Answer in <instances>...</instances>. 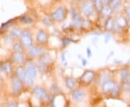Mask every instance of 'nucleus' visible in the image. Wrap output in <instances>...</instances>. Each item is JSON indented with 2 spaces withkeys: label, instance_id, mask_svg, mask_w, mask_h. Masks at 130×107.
<instances>
[{
  "label": "nucleus",
  "instance_id": "nucleus-29",
  "mask_svg": "<svg viewBox=\"0 0 130 107\" xmlns=\"http://www.w3.org/2000/svg\"><path fill=\"white\" fill-rule=\"evenodd\" d=\"M20 20L21 23L24 24H31L33 23V20L31 18L28 17V16H22L20 18Z\"/></svg>",
  "mask_w": 130,
  "mask_h": 107
},
{
  "label": "nucleus",
  "instance_id": "nucleus-37",
  "mask_svg": "<svg viewBox=\"0 0 130 107\" xmlns=\"http://www.w3.org/2000/svg\"><path fill=\"white\" fill-rule=\"evenodd\" d=\"M125 12L127 17L130 18V6H126L125 7Z\"/></svg>",
  "mask_w": 130,
  "mask_h": 107
},
{
  "label": "nucleus",
  "instance_id": "nucleus-12",
  "mask_svg": "<svg viewBox=\"0 0 130 107\" xmlns=\"http://www.w3.org/2000/svg\"><path fill=\"white\" fill-rule=\"evenodd\" d=\"M48 40V35L43 30H39L36 34V41L40 43H46Z\"/></svg>",
  "mask_w": 130,
  "mask_h": 107
},
{
  "label": "nucleus",
  "instance_id": "nucleus-32",
  "mask_svg": "<svg viewBox=\"0 0 130 107\" xmlns=\"http://www.w3.org/2000/svg\"><path fill=\"white\" fill-rule=\"evenodd\" d=\"M122 88L125 92H130V82H125L122 84Z\"/></svg>",
  "mask_w": 130,
  "mask_h": 107
},
{
  "label": "nucleus",
  "instance_id": "nucleus-7",
  "mask_svg": "<svg viewBox=\"0 0 130 107\" xmlns=\"http://www.w3.org/2000/svg\"><path fill=\"white\" fill-rule=\"evenodd\" d=\"M23 81L16 75L12 78V93L14 95H18L21 91L23 88Z\"/></svg>",
  "mask_w": 130,
  "mask_h": 107
},
{
  "label": "nucleus",
  "instance_id": "nucleus-22",
  "mask_svg": "<svg viewBox=\"0 0 130 107\" xmlns=\"http://www.w3.org/2000/svg\"><path fill=\"white\" fill-rule=\"evenodd\" d=\"M129 70L127 68H123L121 70V74H120V79H121V84L124 83L126 80L127 78L128 75H129Z\"/></svg>",
  "mask_w": 130,
  "mask_h": 107
},
{
  "label": "nucleus",
  "instance_id": "nucleus-45",
  "mask_svg": "<svg viewBox=\"0 0 130 107\" xmlns=\"http://www.w3.org/2000/svg\"><path fill=\"white\" fill-rule=\"evenodd\" d=\"M114 63H115V64H121V61H118L117 59H115V60H114Z\"/></svg>",
  "mask_w": 130,
  "mask_h": 107
},
{
  "label": "nucleus",
  "instance_id": "nucleus-24",
  "mask_svg": "<svg viewBox=\"0 0 130 107\" xmlns=\"http://www.w3.org/2000/svg\"><path fill=\"white\" fill-rule=\"evenodd\" d=\"M121 5V0H111L108 6L111 8L113 10L118 9Z\"/></svg>",
  "mask_w": 130,
  "mask_h": 107
},
{
  "label": "nucleus",
  "instance_id": "nucleus-19",
  "mask_svg": "<svg viewBox=\"0 0 130 107\" xmlns=\"http://www.w3.org/2000/svg\"><path fill=\"white\" fill-rule=\"evenodd\" d=\"M101 14H102L104 18H108L113 13V9L108 5H106V6H104L103 7V8L101 10Z\"/></svg>",
  "mask_w": 130,
  "mask_h": 107
},
{
  "label": "nucleus",
  "instance_id": "nucleus-21",
  "mask_svg": "<svg viewBox=\"0 0 130 107\" xmlns=\"http://www.w3.org/2000/svg\"><path fill=\"white\" fill-rule=\"evenodd\" d=\"M39 61L41 62L42 63H43V64L48 65L51 62V57L48 54H43L42 55L40 56Z\"/></svg>",
  "mask_w": 130,
  "mask_h": 107
},
{
  "label": "nucleus",
  "instance_id": "nucleus-5",
  "mask_svg": "<svg viewBox=\"0 0 130 107\" xmlns=\"http://www.w3.org/2000/svg\"><path fill=\"white\" fill-rule=\"evenodd\" d=\"M81 9H82V11L83 12L84 15L88 18V17L91 16L93 14L95 8H94V6H93V4L92 3V2H90V1L88 0V1L83 2L82 3Z\"/></svg>",
  "mask_w": 130,
  "mask_h": 107
},
{
  "label": "nucleus",
  "instance_id": "nucleus-6",
  "mask_svg": "<svg viewBox=\"0 0 130 107\" xmlns=\"http://www.w3.org/2000/svg\"><path fill=\"white\" fill-rule=\"evenodd\" d=\"M33 95L42 101H46L48 99V95L46 90L41 87H36L32 90Z\"/></svg>",
  "mask_w": 130,
  "mask_h": 107
},
{
  "label": "nucleus",
  "instance_id": "nucleus-23",
  "mask_svg": "<svg viewBox=\"0 0 130 107\" xmlns=\"http://www.w3.org/2000/svg\"><path fill=\"white\" fill-rule=\"evenodd\" d=\"M93 2L95 9L97 12H101L102 9L103 8V7H104V5H103V4L102 3L101 0H94Z\"/></svg>",
  "mask_w": 130,
  "mask_h": 107
},
{
  "label": "nucleus",
  "instance_id": "nucleus-41",
  "mask_svg": "<svg viewBox=\"0 0 130 107\" xmlns=\"http://www.w3.org/2000/svg\"><path fill=\"white\" fill-rule=\"evenodd\" d=\"M81 62H82V65H83V66H84V67H85V66L88 65V60L87 59H84V58H82L81 59Z\"/></svg>",
  "mask_w": 130,
  "mask_h": 107
},
{
  "label": "nucleus",
  "instance_id": "nucleus-31",
  "mask_svg": "<svg viewBox=\"0 0 130 107\" xmlns=\"http://www.w3.org/2000/svg\"><path fill=\"white\" fill-rule=\"evenodd\" d=\"M14 23V20H9L8 22L4 23L2 25V29H6V28H9L11 25H12V24Z\"/></svg>",
  "mask_w": 130,
  "mask_h": 107
},
{
  "label": "nucleus",
  "instance_id": "nucleus-20",
  "mask_svg": "<svg viewBox=\"0 0 130 107\" xmlns=\"http://www.w3.org/2000/svg\"><path fill=\"white\" fill-rule=\"evenodd\" d=\"M21 33H22V31H21V29L20 28H18V27H14L13 28L11 31H10V36L13 38H19L21 36Z\"/></svg>",
  "mask_w": 130,
  "mask_h": 107
},
{
  "label": "nucleus",
  "instance_id": "nucleus-15",
  "mask_svg": "<svg viewBox=\"0 0 130 107\" xmlns=\"http://www.w3.org/2000/svg\"><path fill=\"white\" fill-rule=\"evenodd\" d=\"M2 72L6 75H9L12 73V66L10 62L7 61V62H3L2 64Z\"/></svg>",
  "mask_w": 130,
  "mask_h": 107
},
{
  "label": "nucleus",
  "instance_id": "nucleus-27",
  "mask_svg": "<svg viewBox=\"0 0 130 107\" xmlns=\"http://www.w3.org/2000/svg\"><path fill=\"white\" fill-rule=\"evenodd\" d=\"M120 90H121V88H120V86L119 85H115L114 87H113V88L112 89L111 91L110 92L111 93V95L113 97H116L117 96H119V93H120Z\"/></svg>",
  "mask_w": 130,
  "mask_h": 107
},
{
  "label": "nucleus",
  "instance_id": "nucleus-46",
  "mask_svg": "<svg viewBox=\"0 0 130 107\" xmlns=\"http://www.w3.org/2000/svg\"><path fill=\"white\" fill-rule=\"evenodd\" d=\"M2 72V64H0V72Z\"/></svg>",
  "mask_w": 130,
  "mask_h": 107
},
{
  "label": "nucleus",
  "instance_id": "nucleus-3",
  "mask_svg": "<svg viewBox=\"0 0 130 107\" xmlns=\"http://www.w3.org/2000/svg\"><path fill=\"white\" fill-rule=\"evenodd\" d=\"M71 16L72 19V23L75 28H81L83 27L85 20L78 12H77V11L74 8L71 9Z\"/></svg>",
  "mask_w": 130,
  "mask_h": 107
},
{
  "label": "nucleus",
  "instance_id": "nucleus-2",
  "mask_svg": "<svg viewBox=\"0 0 130 107\" xmlns=\"http://www.w3.org/2000/svg\"><path fill=\"white\" fill-rule=\"evenodd\" d=\"M20 38V43L25 48L28 49L29 47L32 46V35L28 30H24L23 31H22Z\"/></svg>",
  "mask_w": 130,
  "mask_h": 107
},
{
  "label": "nucleus",
  "instance_id": "nucleus-8",
  "mask_svg": "<svg viewBox=\"0 0 130 107\" xmlns=\"http://www.w3.org/2000/svg\"><path fill=\"white\" fill-rule=\"evenodd\" d=\"M86 94L85 92L83 90L80 88L74 89V90H72V92L71 93V97L72 99L74 101V102H80L83 100L85 97Z\"/></svg>",
  "mask_w": 130,
  "mask_h": 107
},
{
  "label": "nucleus",
  "instance_id": "nucleus-49",
  "mask_svg": "<svg viewBox=\"0 0 130 107\" xmlns=\"http://www.w3.org/2000/svg\"><path fill=\"white\" fill-rule=\"evenodd\" d=\"M89 1H90V2H93L94 0H89Z\"/></svg>",
  "mask_w": 130,
  "mask_h": 107
},
{
  "label": "nucleus",
  "instance_id": "nucleus-34",
  "mask_svg": "<svg viewBox=\"0 0 130 107\" xmlns=\"http://www.w3.org/2000/svg\"><path fill=\"white\" fill-rule=\"evenodd\" d=\"M111 34L110 33H106L104 35V42L105 43H108V41L111 40Z\"/></svg>",
  "mask_w": 130,
  "mask_h": 107
},
{
  "label": "nucleus",
  "instance_id": "nucleus-35",
  "mask_svg": "<svg viewBox=\"0 0 130 107\" xmlns=\"http://www.w3.org/2000/svg\"><path fill=\"white\" fill-rule=\"evenodd\" d=\"M121 30H122V28L120 27L119 25H118L116 23H115V25H114V28H113V30L116 33H119L121 32Z\"/></svg>",
  "mask_w": 130,
  "mask_h": 107
},
{
  "label": "nucleus",
  "instance_id": "nucleus-43",
  "mask_svg": "<svg viewBox=\"0 0 130 107\" xmlns=\"http://www.w3.org/2000/svg\"><path fill=\"white\" fill-rule=\"evenodd\" d=\"M126 26L128 28H130V18H129L128 20H126Z\"/></svg>",
  "mask_w": 130,
  "mask_h": 107
},
{
  "label": "nucleus",
  "instance_id": "nucleus-40",
  "mask_svg": "<svg viewBox=\"0 0 130 107\" xmlns=\"http://www.w3.org/2000/svg\"><path fill=\"white\" fill-rule=\"evenodd\" d=\"M72 41H70V39H67V38H65L63 40V44L65 45V46H67V45H68V44H70V43H71Z\"/></svg>",
  "mask_w": 130,
  "mask_h": 107
},
{
  "label": "nucleus",
  "instance_id": "nucleus-36",
  "mask_svg": "<svg viewBox=\"0 0 130 107\" xmlns=\"http://www.w3.org/2000/svg\"><path fill=\"white\" fill-rule=\"evenodd\" d=\"M5 43H12V41H13V38L11 36H6L5 38Z\"/></svg>",
  "mask_w": 130,
  "mask_h": 107
},
{
  "label": "nucleus",
  "instance_id": "nucleus-4",
  "mask_svg": "<svg viewBox=\"0 0 130 107\" xmlns=\"http://www.w3.org/2000/svg\"><path fill=\"white\" fill-rule=\"evenodd\" d=\"M67 16V10L63 7H59L51 13V18L56 22L63 21Z\"/></svg>",
  "mask_w": 130,
  "mask_h": 107
},
{
  "label": "nucleus",
  "instance_id": "nucleus-18",
  "mask_svg": "<svg viewBox=\"0 0 130 107\" xmlns=\"http://www.w3.org/2000/svg\"><path fill=\"white\" fill-rule=\"evenodd\" d=\"M106 21L105 23V28L108 31H112L113 30L114 25H115V21L112 17H108L107 18Z\"/></svg>",
  "mask_w": 130,
  "mask_h": 107
},
{
  "label": "nucleus",
  "instance_id": "nucleus-47",
  "mask_svg": "<svg viewBox=\"0 0 130 107\" xmlns=\"http://www.w3.org/2000/svg\"><path fill=\"white\" fill-rule=\"evenodd\" d=\"M126 63H127L128 65H130V59H128V61L126 62Z\"/></svg>",
  "mask_w": 130,
  "mask_h": 107
},
{
  "label": "nucleus",
  "instance_id": "nucleus-44",
  "mask_svg": "<svg viewBox=\"0 0 130 107\" xmlns=\"http://www.w3.org/2000/svg\"><path fill=\"white\" fill-rule=\"evenodd\" d=\"M101 34H102V33L100 32V31H96L95 33H93V35H97V36H101Z\"/></svg>",
  "mask_w": 130,
  "mask_h": 107
},
{
  "label": "nucleus",
  "instance_id": "nucleus-30",
  "mask_svg": "<svg viewBox=\"0 0 130 107\" xmlns=\"http://www.w3.org/2000/svg\"><path fill=\"white\" fill-rule=\"evenodd\" d=\"M42 21L46 25H51L53 24V19L50 18H44L42 20Z\"/></svg>",
  "mask_w": 130,
  "mask_h": 107
},
{
  "label": "nucleus",
  "instance_id": "nucleus-48",
  "mask_svg": "<svg viewBox=\"0 0 130 107\" xmlns=\"http://www.w3.org/2000/svg\"><path fill=\"white\" fill-rule=\"evenodd\" d=\"M75 2H80V1H82V0H74Z\"/></svg>",
  "mask_w": 130,
  "mask_h": 107
},
{
  "label": "nucleus",
  "instance_id": "nucleus-9",
  "mask_svg": "<svg viewBox=\"0 0 130 107\" xmlns=\"http://www.w3.org/2000/svg\"><path fill=\"white\" fill-rule=\"evenodd\" d=\"M95 78V72L92 70H86L83 74H82L80 80L84 83L88 84L93 81Z\"/></svg>",
  "mask_w": 130,
  "mask_h": 107
},
{
  "label": "nucleus",
  "instance_id": "nucleus-10",
  "mask_svg": "<svg viewBox=\"0 0 130 107\" xmlns=\"http://www.w3.org/2000/svg\"><path fill=\"white\" fill-rule=\"evenodd\" d=\"M29 55L32 57H38L43 54V48L37 46H31L28 49Z\"/></svg>",
  "mask_w": 130,
  "mask_h": 107
},
{
  "label": "nucleus",
  "instance_id": "nucleus-42",
  "mask_svg": "<svg viewBox=\"0 0 130 107\" xmlns=\"http://www.w3.org/2000/svg\"><path fill=\"white\" fill-rule=\"evenodd\" d=\"M101 2H102V3L104 6H106V5H109L111 0H101Z\"/></svg>",
  "mask_w": 130,
  "mask_h": 107
},
{
  "label": "nucleus",
  "instance_id": "nucleus-14",
  "mask_svg": "<svg viewBox=\"0 0 130 107\" xmlns=\"http://www.w3.org/2000/svg\"><path fill=\"white\" fill-rule=\"evenodd\" d=\"M12 59L15 64H21L25 61V56L23 52H14L12 56Z\"/></svg>",
  "mask_w": 130,
  "mask_h": 107
},
{
  "label": "nucleus",
  "instance_id": "nucleus-11",
  "mask_svg": "<svg viewBox=\"0 0 130 107\" xmlns=\"http://www.w3.org/2000/svg\"><path fill=\"white\" fill-rule=\"evenodd\" d=\"M25 70L26 72H28V74L33 79L37 76V70H36V66L32 64V62H28L26 63V65H25Z\"/></svg>",
  "mask_w": 130,
  "mask_h": 107
},
{
  "label": "nucleus",
  "instance_id": "nucleus-28",
  "mask_svg": "<svg viewBox=\"0 0 130 107\" xmlns=\"http://www.w3.org/2000/svg\"><path fill=\"white\" fill-rule=\"evenodd\" d=\"M13 49H14V52H23V46L22 45L21 43L15 42L13 44Z\"/></svg>",
  "mask_w": 130,
  "mask_h": 107
},
{
  "label": "nucleus",
  "instance_id": "nucleus-38",
  "mask_svg": "<svg viewBox=\"0 0 130 107\" xmlns=\"http://www.w3.org/2000/svg\"><path fill=\"white\" fill-rule=\"evenodd\" d=\"M86 53H87V56H88V58H90L91 56H93V54H92V51H91L90 48H87Z\"/></svg>",
  "mask_w": 130,
  "mask_h": 107
},
{
  "label": "nucleus",
  "instance_id": "nucleus-25",
  "mask_svg": "<svg viewBox=\"0 0 130 107\" xmlns=\"http://www.w3.org/2000/svg\"><path fill=\"white\" fill-rule=\"evenodd\" d=\"M116 23L123 28L126 26V20L123 16H119L116 18Z\"/></svg>",
  "mask_w": 130,
  "mask_h": 107
},
{
  "label": "nucleus",
  "instance_id": "nucleus-26",
  "mask_svg": "<svg viewBox=\"0 0 130 107\" xmlns=\"http://www.w3.org/2000/svg\"><path fill=\"white\" fill-rule=\"evenodd\" d=\"M36 67L38 68V70H39L41 72H45L46 71V69H47L46 65H45V64L42 63L41 62H40L39 60L37 62L36 65Z\"/></svg>",
  "mask_w": 130,
  "mask_h": 107
},
{
  "label": "nucleus",
  "instance_id": "nucleus-17",
  "mask_svg": "<svg viewBox=\"0 0 130 107\" xmlns=\"http://www.w3.org/2000/svg\"><path fill=\"white\" fill-rule=\"evenodd\" d=\"M65 85L67 88L72 90L77 85V80L73 77H67L65 80Z\"/></svg>",
  "mask_w": 130,
  "mask_h": 107
},
{
  "label": "nucleus",
  "instance_id": "nucleus-33",
  "mask_svg": "<svg viewBox=\"0 0 130 107\" xmlns=\"http://www.w3.org/2000/svg\"><path fill=\"white\" fill-rule=\"evenodd\" d=\"M61 63L62 65L64 66V67H67L68 65V62L66 59V55H65V53H63L61 55Z\"/></svg>",
  "mask_w": 130,
  "mask_h": 107
},
{
  "label": "nucleus",
  "instance_id": "nucleus-1",
  "mask_svg": "<svg viewBox=\"0 0 130 107\" xmlns=\"http://www.w3.org/2000/svg\"><path fill=\"white\" fill-rule=\"evenodd\" d=\"M16 75L20 79L23 81V83H25L28 86H32L34 83V80L31 78L28 72H26L25 68L23 66H19L16 69Z\"/></svg>",
  "mask_w": 130,
  "mask_h": 107
},
{
  "label": "nucleus",
  "instance_id": "nucleus-16",
  "mask_svg": "<svg viewBox=\"0 0 130 107\" xmlns=\"http://www.w3.org/2000/svg\"><path fill=\"white\" fill-rule=\"evenodd\" d=\"M111 73L108 72H106L104 73H103L100 75L99 78L98 80V83L99 85L102 86L103 84L105 83L106 82L110 80V78H111Z\"/></svg>",
  "mask_w": 130,
  "mask_h": 107
},
{
  "label": "nucleus",
  "instance_id": "nucleus-13",
  "mask_svg": "<svg viewBox=\"0 0 130 107\" xmlns=\"http://www.w3.org/2000/svg\"><path fill=\"white\" fill-rule=\"evenodd\" d=\"M115 85H116V83H115L114 81H113V80H108V81L106 82L101 86L102 87V91L104 93H110Z\"/></svg>",
  "mask_w": 130,
  "mask_h": 107
},
{
  "label": "nucleus",
  "instance_id": "nucleus-39",
  "mask_svg": "<svg viewBox=\"0 0 130 107\" xmlns=\"http://www.w3.org/2000/svg\"><path fill=\"white\" fill-rule=\"evenodd\" d=\"M7 106L9 107H17L18 106V104L16 103H9L7 104Z\"/></svg>",
  "mask_w": 130,
  "mask_h": 107
}]
</instances>
